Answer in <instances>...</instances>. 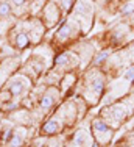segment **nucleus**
Wrapping results in <instances>:
<instances>
[{"instance_id":"1","label":"nucleus","mask_w":134,"mask_h":147,"mask_svg":"<svg viewBox=\"0 0 134 147\" xmlns=\"http://www.w3.org/2000/svg\"><path fill=\"white\" fill-rule=\"evenodd\" d=\"M28 42H30V39H28V36L25 33H19L17 34V38H16V45L19 49H25L27 45H28Z\"/></svg>"},{"instance_id":"2","label":"nucleus","mask_w":134,"mask_h":147,"mask_svg":"<svg viewBox=\"0 0 134 147\" xmlns=\"http://www.w3.org/2000/svg\"><path fill=\"white\" fill-rule=\"evenodd\" d=\"M23 91V85L22 82H14L11 86H9V92L13 94V96H17V94H20Z\"/></svg>"},{"instance_id":"3","label":"nucleus","mask_w":134,"mask_h":147,"mask_svg":"<svg viewBox=\"0 0 134 147\" xmlns=\"http://www.w3.org/2000/svg\"><path fill=\"white\" fill-rule=\"evenodd\" d=\"M11 14V5L9 3H0V16L6 17Z\"/></svg>"},{"instance_id":"4","label":"nucleus","mask_w":134,"mask_h":147,"mask_svg":"<svg viewBox=\"0 0 134 147\" xmlns=\"http://www.w3.org/2000/svg\"><path fill=\"white\" fill-rule=\"evenodd\" d=\"M56 130H58V125H56L55 121H48L47 124L44 125V131L45 133H55Z\"/></svg>"},{"instance_id":"5","label":"nucleus","mask_w":134,"mask_h":147,"mask_svg":"<svg viewBox=\"0 0 134 147\" xmlns=\"http://www.w3.org/2000/svg\"><path fill=\"white\" fill-rule=\"evenodd\" d=\"M52 105H53V99H52L50 96H45L44 99L41 100V107L44 108V110H47V108H50Z\"/></svg>"},{"instance_id":"6","label":"nucleus","mask_w":134,"mask_h":147,"mask_svg":"<svg viewBox=\"0 0 134 147\" xmlns=\"http://www.w3.org/2000/svg\"><path fill=\"white\" fill-rule=\"evenodd\" d=\"M94 127L97 128L98 131H108V125L105 124V122H101V121H95L94 122Z\"/></svg>"},{"instance_id":"7","label":"nucleus","mask_w":134,"mask_h":147,"mask_svg":"<svg viewBox=\"0 0 134 147\" xmlns=\"http://www.w3.org/2000/svg\"><path fill=\"white\" fill-rule=\"evenodd\" d=\"M69 33H70V27L66 24L64 27H61V30H59V33H58V34H59L61 38H67V36H69Z\"/></svg>"},{"instance_id":"8","label":"nucleus","mask_w":134,"mask_h":147,"mask_svg":"<svg viewBox=\"0 0 134 147\" xmlns=\"http://www.w3.org/2000/svg\"><path fill=\"white\" fill-rule=\"evenodd\" d=\"M22 146V139H20V136L14 135L11 138V147H20Z\"/></svg>"},{"instance_id":"9","label":"nucleus","mask_w":134,"mask_h":147,"mask_svg":"<svg viewBox=\"0 0 134 147\" xmlns=\"http://www.w3.org/2000/svg\"><path fill=\"white\" fill-rule=\"evenodd\" d=\"M134 11V3H129V5H125L122 9L123 14H131V13Z\"/></svg>"},{"instance_id":"10","label":"nucleus","mask_w":134,"mask_h":147,"mask_svg":"<svg viewBox=\"0 0 134 147\" xmlns=\"http://www.w3.org/2000/svg\"><path fill=\"white\" fill-rule=\"evenodd\" d=\"M83 141H84V133L78 131V133H76V136H75V142H76V144H83Z\"/></svg>"},{"instance_id":"11","label":"nucleus","mask_w":134,"mask_h":147,"mask_svg":"<svg viewBox=\"0 0 134 147\" xmlns=\"http://www.w3.org/2000/svg\"><path fill=\"white\" fill-rule=\"evenodd\" d=\"M67 61V55H59L58 58H56V64H62V63Z\"/></svg>"},{"instance_id":"12","label":"nucleus","mask_w":134,"mask_h":147,"mask_svg":"<svg viewBox=\"0 0 134 147\" xmlns=\"http://www.w3.org/2000/svg\"><path fill=\"white\" fill-rule=\"evenodd\" d=\"M108 57V52H103L101 55H98V58H97V63H100V61H103L105 58Z\"/></svg>"},{"instance_id":"13","label":"nucleus","mask_w":134,"mask_h":147,"mask_svg":"<svg viewBox=\"0 0 134 147\" xmlns=\"http://www.w3.org/2000/svg\"><path fill=\"white\" fill-rule=\"evenodd\" d=\"M126 78H128V80L134 78V69H129V71H128V74H126Z\"/></svg>"},{"instance_id":"14","label":"nucleus","mask_w":134,"mask_h":147,"mask_svg":"<svg viewBox=\"0 0 134 147\" xmlns=\"http://www.w3.org/2000/svg\"><path fill=\"white\" fill-rule=\"evenodd\" d=\"M13 3H14V5H17V6H20V5L25 3V0H13Z\"/></svg>"}]
</instances>
